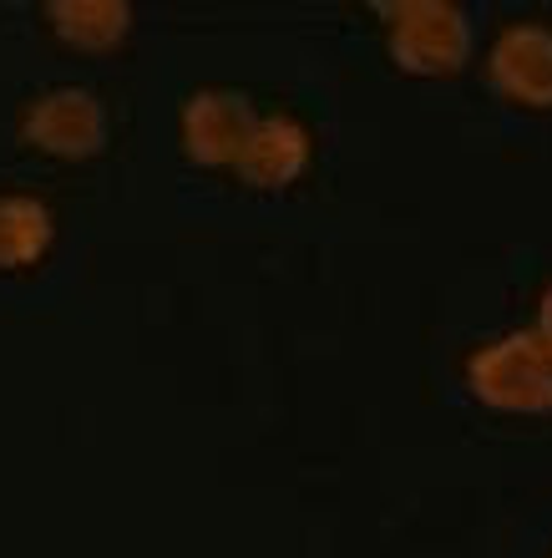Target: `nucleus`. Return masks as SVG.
I'll list each match as a JSON object with an SVG mask.
<instances>
[{"label":"nucleus","mask_w":552,"mask_h":558,"mask_svg":"<svg viewBox=\"0 0 552 558\" xmlns=\"http://www.w3.org/2000/svg\"><path fill=\"white\" fill-rule=\"evenodd\" d=\"M57 239V219L30 193H0V275L41 265Z\"/></svg>","instance_id":"obj_8"},{"label":"nucleus","mask_w":552,"mask_h":558,"mask_svg":"<svg viewBox=\"0 0 552 558\" xmlns=\"http://www.w3.org/2000/svg\"><path fill=\"white\" fill-rule=\"evenodd\" d=\"M46 21L57 31V41L76 46V51H112L127 41L132 5L127 0H51Z\"/></svg>","instance_id":"obj_7"},{"label":"nucleus","mask_w":552,"mask_h":558,"mask_svg":"<svg viewBox=\"0 0 552 558\" xmlns=\"http://www.w3.org/2000/svg\"><path fill=\"white\" fill-rule=\"evenodd\" d=\"M385 15V51L395 72L406 76H456L471 57V26L466 11L451 0H380Z\"/></svg>","instance_id":"obj_1"},{"label":"nucleus","mask_w":552,"mask_h":558,"mask_svg":"<svg viewBox=\"0 0 552 558\" xmlns=\"http://www.w3.org/2000/svg\"><path fill=\"white\" fill-rule=\"evenodd\" d=\"M309 153H315V143H309L305 122L274 112V118H259V128L248 133V143H244V153H238V168H233V173L244 178L248 189L279 193V189H290L294 178L309 168Z\"/></svg>","instance_id":"obj_6"},{"label":"nucleus","mask_w":552,"mask_h":558,"mask_svg":"<svg viewBox=\"0 0 552 558\" xmlns=\"http://www.w3.org/2000/svg\"><path fill=\"white\" fill-rule=\"evenodd\" d=\"M532 336L542 340V351L552 355V290L542 294V305H538V330H532Z\"/></svg>","instance_id":"obj_9"},{"label":"nucleus","mask_w":552,"mask_h":558,"mask_svg":"<svg viewBox=\"0 0 552 558\" xmlns=\"http://www.w3.org/2000/svg\"><path fill=\"white\" fill-rule=\"evenodd\" d=\"M466 386L492 412L542 416L552 412V355L532 330H512V336L487 340L466 361Z\"/></svg>","instance_id":"obj_2"},{"label":"nucleus","mask_w":552,"mask_h":558,"mask_svg":"<svg viewBox=\"0 0 552 558\" xmlns=\"http://www.w3.org/2000/svg\"><path fill=\"white\" fill-rule=\"evenodd\" d=\"M21 143L57 162H87L107 147V107L87 87H51L26 107Z\"/></svg>","instance_id":"obj_3"},{"label":"nucleus","mask_w":552,"mask_h":558,"mask_svg":"<svg viewBox=\"0 0 552 558\" xmlns=\"http://www.w3.org/2000/svg\"><path fill=\"white\" fill-rule=\"evenodd\" d=\"M487 82L496 97L527 107V112H548L552 107V31L538 21H517L492 41L487 51Z\"/></svg>","instance_id":"obj_5"},{"label":"nucleus","mask_w":552,"mask_h":558,"mask_svg":"<svg viewBox=\"0 0 552 558\" xmlns=\"http://www.w3.org/2000/svg\"><path fill=\"white\" fill-rule=\"evenodd\" d=\"M259 128L254 107H248L244 92L229 87H204L183 102V118H177V143L198 168H238V153H244L248 133Z\"/></svg>","instance_id":"obj_4"}]
</instances>
